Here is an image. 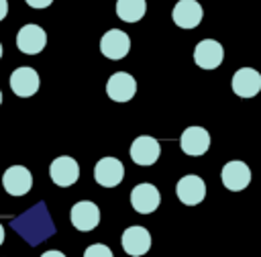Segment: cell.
Returning <instances> with one entry per match:
<instances>
[{
    "label": "cell",
    "mask_w": 261,
    "mask_h": 257,
    "mask_svg": "<svg viewBox=\"0 0 261 257\" xmlns=\"http://www.w3.org/2000/svg\"><path fill=\"white\" fill-rule=\"evenodd\" d=\"M45 45H47V35L39 24H33V22L24 24L16 33V47L24 55H37L45 49Z\"/></svg>",
    "instance_id": "obj_1"
},
{
    "label": "cell",
    "mask_w": 261,
    "mask_h": 257,
    "mask_svg": "<svg viewBox=\"0 0 261 257\" xmlns=\"http://www.w3.org/2000/svg\"><path fill=\"white\" fill-rule=\"evenodd\" d=\"M49 175L53 179L55 186H61V188H67V186H73L80 177V165L73 157L69 155H61L57 159H53L51 167H49Z\"/></svg>",
    "instance_id": "obj_2"
},
{
    "label": "cell",
    "mask_w": 261,
    "mask_h": 257,
    "mask_svg": "<svg viewBox=\"0 0 261 257\" xmlns=\"http://www.w3.org/2000/svg\"><path fill=\"white\" fill-rule=\"evenodd\" d=\"M130 49V37L120 29H110L100 39V51L108 59H122Z\"/></svg>",
    "instance_id": "obj_3"
},
{
    "label": "cell",
    "mask_w": 261,
    "mask_h": 257,
    "mask_svg": "<svg viewBox=\"0 0 261 257\" xmlns=\"http://www.w3.org/2000/svg\"><path fill=\"white\" fill-rule=\"evenodd\" d=\"M224 59V49L214 39H202L194 49V61L202 69H216Z\"/></svg>",
    "instance_id": "obj_4"
},
{
    "label": "cell",
    "mask_w": 261,
    "mask_h": 257,
    "mask_svg": "<svg viewBox=\"0 0 261 257\" xmlns=\"http://www.w3.org/2000/svg\"><path fill=\"white\" fill-rule=\"evenodd\" d=\"M220 179L224 184V188H228L230 192H241L251 184V169L245 161H228L224 163L222 171H220Z\"/></svg>",
    "instance_id": "obj_5"
},
{
    "label": "cell",
    "mask_w": 261,
    "mask_h": 257,
    "mask_svg": "<svg viewBox=\"0 0 261 257\" xmlns=\"http://www.w3.org/2000/svg\"><path fill=\"white\" fill-rule=\"evenodd\" d=\"M137 92V82L126 71H116L106 82V94L114 102H128Z\"/></svg>",
    "instance_id": "obj_6"
},
{
    "label": "cell",
    "mask_w": 261,
    "mask_h": 257,
    "mask_svg": "<svg viewBox=\"0 0 261 257\" xmlns=\"http://www.w3.org/2000/svg\"><path fill=\"white\" fill-rule=\"evenodd\" d=\"M124 177V165L116 157H102L94 167V179L102 188H114Z\"/></svg>",
    "instance_id": "obj_7"
},
{
    "label": "cell",
    "mask_w": 261,
    "mask_h": 257,
    "mask_svg": "<svg viewBox=\"0 0 261 257\" xmlns=\"http://www.w3.org/2000/svg\"><path fill=\"white\" fill-rule=\"evenodd\" d=\"M159 153H161L159 141L155 137H149V135L137 137L130 145V159L137 165H153L159 159Z\"/></svg>",
    "instance_id": "obj_8"
},
{
    "label": "cell",
    "mask_w": 261,
    "mask_h": 257,
    "mask_svg": "<svg viewBox=\"0 0 261 257\" xmlns=\"http://www.w3.org/2000/svg\"><path fill=\"white\" fill-rule=\"evenodd\" d=\"M175 196L186 206H196L206 196V184L200 175H184L175 186Z\"/></svg>",
    "instance_id": "obj_9"
},
{
    "label": "cell",
    "mask_w": 261,
    "mask_h": 257,
    "mask_svg": "<svg viewBox=\"0 0 261 257\" xmlns=\"http://www.w3.org/2000/svg\"><path fill=\"white\" fill-rule=\"evenodd\" d=\"M261 90V73L253 67H241L232 75V92L239 98H253Z\"/></svg>",
    "instance_id": "obj_10"
},
{
    "label": "cell",
    "mask_w": 261,
    "mask_h": 257,
    "mask_svg": "<svg viewBox=\"0 0 261 257\" xmlns=\"http://www.w3.org/2000/svg\"><path fill=\"white\" fill-rule=\"evenodd\" d=\"M2 186L10 196H24L33 186V175L24 165H12L4 171Z\"/></svg>",
    "instance_id": "obj_11"
},
{
    "label": "cell",
    "mask_w": 261,
    "mask_h": 257,
    "mask_svg": "<svg viewBox=\"0 0 261 257\" xmlns=\"http://www.w3.org/2000/svg\"><path fill=\"white\" fill-rule=\"evenodd\" d=\"M161 202L159 190L153 184H139L130 192V204L139 214H151Z\"/></svg>",
    "instance_id": "obj_12"
},
{
    "label": "cell",
    "mask_w": 261,
    "mask_h": 257,
    "mask_svg": "<svg viewBox=\"0 0 261 257\" xmlns=\"http://www.w3.org/2000/svg\"><path fill=\"white\" fill-rule=\"evenodd\" d=\"M179 145H181V151L186 155L198 157V155H204L208 151V147H210V135H208V131L204 126H188L181 133Z\"/></svg>",
    "instance_id": "obj_13"
},
{
    "label": "cell",
    "mask_w": 261,
    "mask_h": 257,
    "mask_svg": "<svg viewBox=\"0 0 261 257\" xmlns=\"http://www.w3.org/2000/svg\"><path fill=\"white\" fill-rule=\"evenodd\" d=\"M69 218L77 230H92L100 222V208L90 200H82V202H75L71 206Z\"/></svg>",
    "instance_id": "obj_14"
},
{
    "label": "cell",
    "mask_w": 261,
    "mask_h": 257,
    "mask_svg": "<svg viewBox=\"0 0 261 257\" xmlns=\"http://www.w3.org/2000/svg\"><path fill=\"white\" fill-rule=\"evenodd\" d=\"M171 16L179 29H196L202 22L204 10H202L200 2H196V0H179L173 6Z\"/></svg>",
    "instance_id": "obj_15"
},
{
    "label": "cell",
    "mask_w": 261,
    "mask_h": 257,
    "mask_svg": "<svg viewBox=\"0 0 261 257\" xmlns=\"http://www.w3.org/2000/svg\"><path fill=\"white\" fill-rule=\"evenodd\" d=\"M122 249L130 257H141L151 249V235L145 226H128L122 233Z\"/></svg>",
    "instance_id": "obj_16"
},
{
    "label": "cell",
    "mask_w": 261,
    "mask_h": 257,
    "mask_svg": "<svg viewBox=\"0 0 261 257\" xmlns=\"http://www.w3.org/2000/svg\"><path fill=\"white\" fill-rule=\"evenodd\" d=\"M10 90L20 98L33 96L39 90V73L33 67H16L10 73Z\"/></svg>",
    "instance_id": "obj_17"
},
{
    "label": "cell",
    "mask_w": 261,
    "mask_h": 257,
    "mask_svg": "<svg viewBox=\"0 0 261 257\" xmlns=\"http://www.w3.org/2000/svg\"><path fill=\"white\" fill-rule=\"evenodd\" d=\"M147 2L145 0H118L116 2V14L124 22H139L145 16Z\"/></svg>",
    "instance_id": "obj_18"
},
{
    "label": "cell",
    "mask_w": 261,
    "mask_h": 257,
    "mask_svg": "<svg viewBox=\"0 0 261 257\" xmlns=\"http://www.w3.org/2000/svg\"><path fill=\"white\" fill-rule=\"evenodd\" d=\"M84 257H112V251L102 243H94L84 251Z\"/></svg>",
    "instance_id": "obj_19"
},
{
    "label": "cell",
    "mask_w": 261,
    "mask_h": 257,
    "mask_svg": "<svg viewBox=\"0 0 261 257\" xmlns=\"http://www.w3.org/2000/svg\"><path fill=\"white\" fill-rule=\"evenodd\" d=\"M51 2L53 0H27V4L33 8H47V6H51Z\"/></svg>",
    "instance_id": "obj_20"
},
{
    "label": "cell",
    "mask_w": 261,
    "mask_h": 257,
    "mask_svg": "<svg viewBox=\"0 0 261 257\" xmlns=\"http://www.w3.org/2000/svg\"><path fill=\"white\" fill-rule=\"evenodd\" d=\"M8 14V0H0V20Z\"/></svg>",
    "instance_id": "obj_21"
},
{
    "label": "cell",
    "mask_w": 261,
    "mask_h": 257,
    "mask_svg": "<svg viewBox=\"0 0 261 257\" xmlns=\"http://www.w3.org/2000/svg\"><path fill=\"white\" fill-rule=\"evenodd\" d=\"M41 257H65L61 251H45Z\"/></svg>",
    "instance_id": "obj_22"
},
{
    "label": "cell",
    "mask_w": 261,
    "mask_h": 257,
    "mask_svg": "<svg viewBox=\"0 0 261 257\" xmlns=\"http://www.w3.org/2000/svg\"><path fill=\"white\" fill-rule=\"evenodd\" d=\"M2 243H4V226L0 224V245H2Z\"/></svg>",
    "instance_id": "obj_23"
},
{
    "label": "cell",
    "mask_w": 261,
    "mask_h": 257,
    "mask_svg": "<svg viewBox=\"0 0 261 257\" xmlns=\"http://www.w3.org/2000/svg\"><path fill=\"white\" fill-rule=\"evenodd\" d=\"M0 57H2V43H0Z\"/></svg>",
    "instance_id": "obj_24"
},
{
    "label": "cell",
    "mask_w": 261,
    "mask_h": 257,
    "mask_svg": "<svg viewBox=\"0 0 261 257\" xmlns=\"http://www.w3.org/2000/svg\"><path fill=\"white\" fill-rule=\"evenodd\" d=\"M0 104H2V92H0Z\"/></svg>",
    "instance_id": "obj_25"
}]
</instances>
